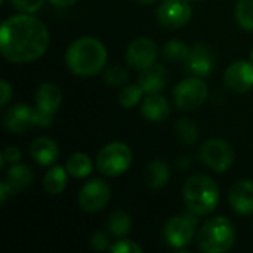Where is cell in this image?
I'll list each match as a JSON object with an SVG mask.
<instances>
[{
  "mask_svg": "<svg viewBox=\"0 0 253 253\" xmlns=\"http://www.w3.org/2000/svg\"><path fill=\"white\" fill-rule=\"evenodd\" d=\"M49 30L36 16L21 13L6 19L0 30L1 55L13 64L39 59L49 47Z\"/></svg>",
  "mask_w": 253,
  "mask_h": 253,
  "instance_id": "obj_1",
  "label": "cell"
},
{
  "mask_svg": "<svg viewBox=\"0 0 253 253\" xmlns=\"http://www.w3.org/2000/svg\"><path fill=\"white\" fill-rule=\"evenodd\" d=\"M107 49L95 37H80L74 40L65 53V62L71 73L80 77L98 74L107 64Z\"/></svg>",
  "mask_w": 253,
  "mask_h": 253,
  "instance_id": "obj_2",
  "label": "cell"
},
{
  "mask_svg": "<svg viewBox=\"0 0 253 253\" xmlns=\"http://www.w3.org/2000/svg\"><path fill=\"white\" fill-rule=\"evenodd\" d=\"M184 202L193 215H209L219 203V188L211 176L193 175L184 185Z\"/></svg>",
  "mask_w": 253,
  "mask_h": 253,
  "instance_id": "obj_3",
  "label": "cell"
},
{
  "mask_svg": "<svg viewBox=\"0 0 253 253\" xmlns=\"http://www.w3.org/2000/svg\"><path fill=\"white\" fill-rule=\"evenodd\" d=\"M236 243L234 224L224 218L216 216L209 219L199 233V246L206 253L228 252Z\"/></svg>",
  "mask_w": 253,
  "mask_h": 253,
  "instance_id": "obj_4",
  "label": "cell"
},
{
  "mask_svg": "<svg viewBox=\"0 0 253 253\" xmlns=\"http://www.w3.org/2000/svg\"><path fill=\"white\" fill-rule=\"evenodd\" d=\"M132 163V151L125 142H110L101 148L96 157V168L107 176L123 175Z\"/></svg>",
  "mask_w": 253,
  "mask_h": 253,
  "instance_id": "obj_5",
  "label": "cell"
},
{
  "mask_svg": "<svg viewBox=\"0 0 253 253\" xmlns=\"http://www.w3.org/2000/svg\"><path fill=\"white\" fill-rule=\"evenodd\" d=\"M208 98V84L202 77H188L173 89L175 105L182 111L197 110Z\"/></svg>",
  "mask_w": 253,
  "mask_h": 253,
  "instance_id": "obj_6",
  "label": "cell"
},
{
  "mask_svg": "<svg viewBox=\"0 0 253 253\" xmlns=\"http://www.w3.org/2000/svg\"><path fill=\"white\" fill-rule=\"evenodd\" d=\"M200 159L209 169L222 173L233 166L234 150L225 139L213 138L203 144L200 150Z\"/></svg>",
  "mask_w": 253,
  "mask_h": 253,
  "instance_id": "obj_7",
  "label": "cell"
},
{
  "mask_svg": "<svg viewBox=\"0 0 253 253\" xmlns=\"http://www.w3.org/2000/svg\"><path fill=\"white\" fill-rule=\"evenodd\" d=\"M34 99H36V110L39 114V127L50 126L55 113L58 111L62 101L61 89L52 82L42 83L36 90Z\"/></svg>",
  "mask_w": 253,
  "mask_h": 253,
  "instance_id": "obj_8",
  "label": "cell"
},
{
  "mask_svg": "<svg viewBox=\"0 0 253 253\" xmlns=\"http://www.w3.org/2000/svg\"><path fill=\"white\" fill-rule=\"evenodd\" d=\"M111 190L108 184L102 179H92L86 182L79 193V206L89 213L102 211L110 202Z\"/></svg>",
  "mask_w": 253,
  "mask_h": 253,
  "instance_id": "obj_9",
  "label": "cell"
},
{
  "mask_svg": "<svg viewBox=\"0 0 253 253\" xmlns=\"http://www.w3.org/2000/svg\"><path fill=\"white\" fill-rule=\"evenodd\" d=\"M191 13L188 0H165L157 9V19L163 27L178 30L190 22Z\"/></svg>",
  "mask_w": 253,
  "mask_h": 253,
  "instance_id": "obj_10",
  "label": "cell"
},
{
  "mask_svg": "<svg viewBox=\"0 0 253 253\" xmlns=\"http://www.w3.org/2000/svg\"><path fill=\"white\" fill-rule=\"evenodd\" d=\"M4 127L12 133H22L30 130L31 127H39V114L36 107L16 104L10 107L3 116Z\"/></svg>",
  "mask_w": 253,
  "mask_h": 253,
  "instance_id": "obj_11",
  "label": "cell"
},
{
  "mask_svg": "<svg viewBox=\"0 0 253 253\" xmlns=\"http://www.w3.org/2000/svg\"><path fill=\"white\" fill-rule=\"evenodd\" d=\"M194 230L196 219L187 216H173L165 225V239L172 248L182 249L191 243L194 237Z\"/></svg>",
  "mask_w": 253,
  "mask_h": 253,
  "instance_id": "obj_12",
  "label": "cell"
},
{
  "mask_svg": "<svg viewBox=\"0 0 253 253\" xmlns=\"http://www.w3.org/2000/svg\"><path fill=\"white\" fill-rule=\"evenodd\" d=\"M157 56V46L154 40L148 37H139L135 39L126 50V59L127 62L138 70H144L154 64Z\"/></svg>",
  "mask_w": 253,
  "mask_h": 253,
  "instance_id": "obj_13",
  "label": "cell"
},
{
  "mask_svg": "<svg viewBox=\"0 0 253 253\" xmlns=\"http://www.w3.org/2000/svg\"><path fill=\"white\" fill-rule=\"evenodd\" d=\"M224 82L234 92H249L253 87V64L249 61L233 62L225 70Z\"/></svg>",
  "mask_w": 253,
  "mask_h": 253,
  "instance_id": "obj_14",
  "label": "cell"
},
{
  "mask_svg": "<svg viewBox=\"0 0 253 253\" xmlns=\"http://www.w3.org/2000/svg\"><path fill=\"white\" fill-rule=\"evenodd\" d=\"M185 62H187V70L191 74L197 77H206L213 71L216 65V58L209 46L199 43L190 50V55Z\"/></svg>",
  "mask_w": 253,
  "mask_h": 253,
  "instance_id": "obj_15",
  "label": "cell"
},
{
  "mask_svg": "<svg viewBox=\"0 0 253 253\" xmlns=\"http://www.w3.org/2000/svg\"><path fill=\"white\" fill-rule=\"evenodd\" d=\"M228 200L231 209L239 215L253 213V182L249 179H242L236 182L230 193Z\"/></svg>",
  "mask_w": 253,
  "mask_h": 253,
  "instance_id": "obj_16",
  "label": "cell"
},
{
  "mask_svg": "<svg viewBox=\"0 0 253 253\" xmlns=\"http://www.w3.org/2000/svg\"><path fill=\"white\" fill-rule=\"evenodd\" d=\"M30 154L36 163L40 166H49L55 163L59 157V145L46 136H40L34 139L30 145Z\"/></svg>",
  "mask_w": 253,
  "mask_h": 253,
  "instance_id": "obj_17",
  "label": "cell"
},
{
  "mask_svg": "<svg viewBox=\"0 0 253 253\" xmlns=\"http://www.w3.org/2000/svg\"><path fill=\"white\" fill-rule=\"evenodd\" d=\"M166 76H168L166 70L162 65L153 64V65L141 70V76L138 79V83L145 93H148V95L159 93L160 90H163V87L168 83Z\"/></svg>",
  "mask_w": 253,
  "mask_h": 253,
  "instance_id": "obj_18",
  "label": "cell"
},
{
  "mask_svg": "<svg viewBox=\"0 0 253 253\" xmlns=\"http://www.w3.org/2000/svg\"><path fill=\"white\" fill-rule=\"evenodd\" d=\"M170 170L169 166L162 160H151L144 169V181L148 188L159 190L169 182Z\"/></svg>",
  "mask_w": 253,
  "mask_h": 253,
  "instance_id": "obj_19",
  "label": "cell"
},
{
  "mask_svg": "<svg viewBox=\"0 0 253 253\" xmlns=\"http://www.w3.org/2000/svg\"><path fill=\"white\" fill-rule=\"evenodd\" d=\"M144 117L150 122H162L169 116V104L165 96L151 93L142 102L141 108Z\"/></svg>",
  "mask_w": 253,
  "mask_h": 253,
  "instance_id": "obj_20",
  "label": "cell"
},
{
  "mask_svg": "<svg viewBox=\"0 0 253 253\" xmlns=\"http://www.w3.org/2000/svg\"><path fill=\"white\" fill-rule=\"evenodd\" d=\"M34 175L33 170L25 165H12L7 170V182L13 188L15 193H19L25 188H28L33 184Z\"/></svg>",
  "mask_w": 253,
  "mask_h": 253,
  "instance_id": "obj_21",
  "label": "cell"
},
{
  "mask_svg": "<svg viewBox=\"0 0 253 253\" xmlns=\"http://www.w3.org/2000/svg\"><path fill=\"white\" fill-rule=\"evenodd\" d=\"M67 173L68 170L64 169L62 166H53L50 170L46 172L43 178V188L52 196L61 194L67 187V181H68Z\"/></svg>",
  "mask_w": 253,
  "mask_h": 253,
  "instance_id": "obj_22",
  "label": "cell"
},
{
  "mask_svg": "<svg viewBox=\"0 0 253 253\" xmlns=\"http://www.w3.org/2000/svg\"><path fill=\"white\" fill-rule=\"evenodd\" d=\"M67 170L68 175H71L73 178H86L87 175H90L92 169H93V163L90 160V157L84 153H73L68 160H67Z\"/></svg>",
  "mask_w": 253,
  "mask_h": 253,
  "instance_id": "obj_23",
  "label": "cell"
},
{
  "mask_svg": "<svg viewBox=\"0 0 253 253\" xmlns=\"http://www.w3.org/2000/svg\"><path fill=\"white\" fill-rule=\"evenodd\" d=\"M108 231L116 237H125L132 228V218L125 211H114L107 221Z\"/></svg>",
  "mask_w": 253,
  "mask_h": 253,
  "instance_id": "obj_24",
  "label": "cell"
},
{
  "mask_svg": "<svg viewBox=\"0 0 253 253\" xmlns=\"http://www.w3.org/2000/svg\"><path fill=\"white\" fill-rule=\"evenodd\" d=\"M162 55L165 59H168L170 62H182V61H187V58L190 55V49L184 42H181L178 39H172L163 46Z\"/></svg>",
  "mask_w": 253,
  "mask_h": 253,
  "instance_id": "obj_25",
  "label": "cell"
},
{
  "mask_svg": "<svg viewBox=\"0 0 253 253\" xmlns=\"http://www.w3.org/2000/svg\"><path fill=\"white\" fill-rule=\"evenodd\" d=\"M176 138L182 145H193L199 139L197 125L191 119H181L176 123Z\"/></svg>",
  "mask_w": 253,
  "mask_h": 253,
  "instance_id": "obj_26",
  "label": "cell"
},
{
  "mask_svg": "<svg viewBox=\"0 0 253 253\" xmlns=\"http://www.w3.org/2000/svg\"><path fill=\"white\" fill-rule=\"evenodd\" d=\"M234 15L243 30L253 31V0H237Z\"/></svg>",
  "mask_w": 253,
  "mask_h": 253,
  "instance_id": "obj_27",
  "label": "cell"
},
{
  "mask_svg": "<svg viewBox=\"0 0 253 253\" xmlns=\"http://www.w3.org/2000/svg\"><path fill=\"white\" fill-rule=\"evenodd\" d=\"M142 87L139 84H129V86H125L120 93H119V102L122 107L125 108H132L135 107L141 96H142Z\"/></svg>",
  "mask_w": 253,
  "mask_h": 253,
  "instance_id": "obj_28",
  "label": "cell"
},
{
  "mask_svg": "<svg viewBox=\"0 0 253 253\" xmlns=\"http://www.w3.org/2000/svg\"><path fill=\"white\" fill-rule=\"evenodd\" d=\"M129 80V73L123 65H111L104 73V82L113 87L123 86Z\"/></svg>",
  "mask_w": 253,
  "mask_h": 253,
  "instance_id": "obj_29",
  "label": "cell"
},
{
  "mask_svg": "<svg viewBox=\"0 0 253 253\" xmlns=\"http://www.w3.org/2000/svg\"><path fill=\"white\" fill-rule=\"evenodd\" d=\"M10 1L18 10L24 13H33L39 10L44 3V0H10Z\"/></svg>",
  "mask_w": 253,
  "mask_h": 253,
  "instance_id": "obj_30",
  "label": "cell"
},
{
  "mask_svg": "<svg viewBox=\"0 0 253 253\" xmlns=\"http://www.w3.org/2000/svg\"><path fill=\"white\" fill-rule=\"evenodd\" d=\"M110 251L113 253H141L142 248L132 240H120L114 246H111Z\"/></svg>",
  "mask_w": 253,
  "mask_h": 253,
  "instance_id": "obj_31",
  "label": "cell"
},
{
  "mask_svg": "<svg viewBox=\"0 0 253 253\" xmlns=\"http://www.w3.org/2000/svg\"><path fill=\"white\" fill-rule=\"evenodd\" d=\"M21 159V150L18 147H7L3 154H1V160H0V166L4 168L6 163H10V165H15L18 163Z\"/></svg>",
  "mask_w": 253,
  "mask_h": 253,
  "instance_id": "obj_32",
  "label": "cell"
},
{
  "mask_svg": "<svg viewBox=\"0 0 253 253\" xmlns=\"http://www.w3.org/2000/svg\"><path fill=\"white\" fill-rule=\"evenodd\" d=\"M90 246H92V249H95V251H99V252H104V251H107V248H108V237L104 234V233H93L92 236H90Z\"/></svg>",
  "mask_w": 253,
  "mask_h": 253,
  "instance_id": "obj_33",
  "label": "cell"
},
{
  "mask_svg": "<svg viewBox=\"0 0 253 253\" xmlns=\"http://www.w3.org/2000/svg\"><path fill=\"white\" fill-rule=\"evenodd\" d=\"M0 92H1L0 107H6V104L12 99V86L6 80H1L0 82Z\"/></svg>",
  "mask_w": 253,
  "mask_h": 253,
  "instance_id": "obj_34",
  "label": "cell"
},
{
  "mask_svg": "<svg viewBox=\"0 0 253 253\" xmlns=\"http://www.w3.org/2000/svg\"><path fill=\"white\" fill-rule=\"evenodd\" d=\"M12 194H15L13 188L9 185V182H7V181H3V182L0 184V203H1V205H4V203H6V200H7V197H9V196H12Z\"/></svg>",
  "mask_w": 253,
  "mask_h": 253,
  "instance_id": "obj_35",
  "label": "cell"
},
{
  "mask_svg": "<svg viewBox=\"0 0 253 253\" xmlns=\"http://www.w3.org/2000/svg\"><path fill=\"white\" fill-rule=\"evenodd\" d=\"M53 4L61 6V7H67V6H73L77 0H50Z\"/></svg>",
  "mask_w": 253,
  "mask_h": 253,
  "instance_id": "obj_36",
  "label": "cell"
},
{
  "mask_svg": "<svg viewBox=\"0 0 253 253\" xmlns=\"http://www.w3.org/2000/svg\"><path fill=\"white\" fill-rule=\"evenodd\" d=\"M141 4H151V3H154L156 0H138Z\"/></svg>",
  "mask_w": 253,
  "mask_h": 253,
  "instance_id": "obj_37",
  "label": "cell"
},
{
  "mask_svg": "<svg viewBox=\"0 0 253 253\" xmlns=\"http://www.w3.org/2000/svg\"><path fill=\"white\" fill-rule=\"evenodd\" d=\"M251 62L253 64V49H252V52H251Z\"/></svg>",
  "mask_w": 253,
  "mask_h": 253,
  "instance_id": "obj_38",
  "label": "cell"
}]
</instances>
